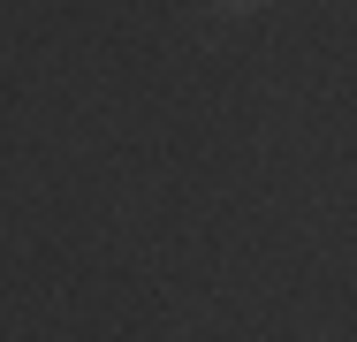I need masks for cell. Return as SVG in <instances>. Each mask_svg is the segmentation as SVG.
Instances as JSON below:
<instances>
[{
	"instance_id": "cell-1",
	"label": "cell",
	"mask_w": 357,
	"mask_h": 342,
	"mask_svg": "<svg viewBox=\"0 0 357 342\" xmlns=\"http://www.w3.org/2000/svg\"><path fill=\"white\" fill-rule=\"evenodd\" d=\"M213 8H228V15H243V8H266V0H213Z\"/></svg>"
}]
</instances>
